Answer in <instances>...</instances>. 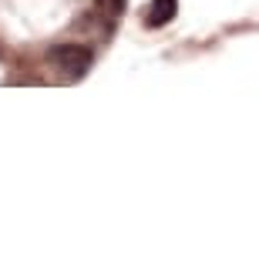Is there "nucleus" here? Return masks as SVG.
I'll list each match as a JSON object with an SVG mask.
<instances>
[{
    "label": "nucleus",
    "instance_id": "f257e3e1",
    "mask_svg": "<svg viewBox=\"0 0 259 259\" xmlns=\"http://www.w3.org/2000/svg\"><path fill=\"white\" fill-rule=\"evenodd\" d=\"M48 64L58 67L67 81H77V77H84V71L91 67V51L81 48V44H61V48H54L48 54Z\"/></svg>",
    "mask_w": 259,
    "mask_h": 259
},
{
    "label": "nucleus",
    "instance_id": "f03ea898",
    "mask_svg": "<svg viewBox=\"0 0 259 259\" xmlns=\"http://www.w3.org/2000/svg\"><path fill=\"white\" fill-rule=\"evenodd\" d=\"M175 10H179V0H152V7L145 14V24L148 27H165L175 17Z\"/></svg>",
    "mask_w": 259,
    "mask_h": 259
},
{
    "label": "nucleus",
    "instance_id": "7ed1b4c3",
    "mask_svg": "<svg viewBox=\"0 0 259 259\" xmlns=\"http://www.w3.org/2000/svg\"><path fill=\"white\" fill-rule=\"evenodd\" d=\"M95 7L108 17H121L125 14V0H95Z\"/></svg>",
    "mask_w": 259,
    "mask_h": 259
}]
</instances>
